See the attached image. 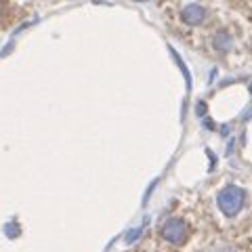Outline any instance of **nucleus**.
Segmentation results:
<instances>
[{
	"instance_id": "obj_5",
	"label": "nucleus",
	"mask_w": 252,
	"mask_h": 252,
	"mask_svg": "<svg viewBox=\"0 0 252 252\" xmlns=\"http://www.w3.org/2000/svg\"><path fill=\"white\" fill-rule=\"evenodd\" d=\"M215 252H233V250H231L229 246H220V248H217Z\"/></svg>"
},
{
	"instance_id": "obj_1",
	"label": "nucleus",
	"mask_w": 252,
	"mask_h": 252,
	"mask_svg": "<svg viewBox=\"0 0 252 252\" xmlns=\"http://www.w3.org/2000/svg\"><path fill=\"white\" fill-rule=\"evenodd\" d=\"M244 198H246V193H244V189L235 187V185H229L225 189H220L219 193V208L225 212L227 217H235L238 212L242 210V204H244Z\"/></svg>"
},
{
	"instance_id": "obj_2",
	"label": "nucleus",
	"mask_w": 252,
	"mask_h": 252,
	"mask_svg": "<svg viewBox=\"0 0 252 252\" xmlns=\"http://www.w3.org/2000/svg\"><path fill=\"white\" fill-rule=\"evenodd\" d=\"M185 233H187V227H185V223L181 219H170L162 227V238L166 240V242H170V244L183 242Z\"/></svg>"
},
{
	"instance_id": "obj_3",
	"label": "nucleus",
	"mask_w": 252,
	"mask_h": 252,
	"mask_svg": "<svg viewBox=\"0 0 252 252\" xmlns=\"http://www.w3.org/2000/svg\"><path fill=\"white\" fill-rule=\"evenodd\" d=\"M181 17H183V21L189 23V26H198V23H202L204 17H206V11H204L200 4H187L185 9L181 11Z\"/></svg>"
},
{
	"instance_id": "obj_4",
	"label": "nucleus",
	"mask_w": 252,
	"mask_h": 252,
	"mask_svg": "<svg viewBox=\"0 0 252 252\" xmlns=\"http://www.w3.org/2000/svg\"><path fill=\"white\" fill-rule=\"evenodd\" d=\"M212 44H215L217 51H227L231 46V36L225 34V32H220V34L215 36V42H212Z\"/></svg>"
}]
</instances>
